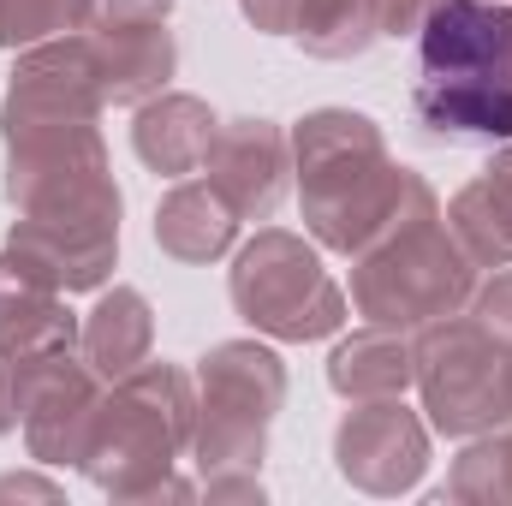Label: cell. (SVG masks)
I'll list each match as a JSON object with an SVG mask.
<instances>
[{
	"mask_svg": "<svg viewBox=\"0 0 512 506\" xmlns=\"http://www.w3.org/2000/svg\"><path fill=\"white\" fill-rule=\"evenodd\" d=\"M352 310L376 328H423L471 304L477 262L441 221V203L423 197L405 209L370 251L352 256Z\"/></svg>",
	"mask_w": 512,
	"mask_h": 506,
	"instance_id": "5",
	"label": "cell"
},
{
	"mask_svg": "<svg viewBox=\"0 0 512 506\" xmlns=\"http://www.w3.org/2000/svg\"><path fill=\"white\" fill-rule=\"evenodd\" d=\"M239 239V215L227 209V197L209 179H179L161 203H155V245L173 262H221Z\"/></svg>",
	"mask_w": 512,
	"mask_h": 506,
	"instance_id": "15",
	"label": "cell"
},
{
	"mask_svg": "<svg viewBox=\"0 0 512 506\" xmlns=\"http://www.w3.org/2000/svg\"><path fill=\"white\" fill-rule=\"evenodd\" d=\"M197 435L191 459L209 501H262L256 465L268 453V423L286 405V364L256 340H221L197 364Z\"/></svg>",
	"mask_w": 512,
	"mask_h": 506,
	"instance_id": "4",
	"label": "cell"
},
{
	"mask_svg": "<svg viewBox=\"0 0 512 506\" xmlns=\"http://www.w3.org/2000/svg\"><path fill=\"white\" fill-rule=\"evenodd\" d=\"M120 209H60V215H18L6 251L18 256L54 292H96L120 256Z\"/></svg>",
	"mask_w": 512,
	"mask_h": 506,
	"instance_id": "9",
	"label": "cell"
},
{
	"mask_svg": "<svg viewBox=\"0 0 512 506\" xmlns=\"http://www.w3.org/2000/svg\"><path fill=\"white\" fill-rule=\"evenodd\" d=\"M286 143H292V173L304 197V227L316 233V245L340 256L370 251L405 209L435 197L423 173L387 155V137L370 114L316 108L298 120Z\"/></svg>",
	"mask_w": 512,
	"mask_h": 506,
	"instance_id": "1",
	"label": "cell"
},
{
	"mask_svg": "<svg viewBox=\"0 0 512 506\" xmlns=\"http://www.w3.org/2000/svg\"><path fill=\"white\" fill-rule=\"evenodd\" d=\"M447 227L477 268H507L512 262V143L453 197Z\"/></svg>",
	"mask_w": 512,
	"mask_h": 506,
	"instance_id": "16",
	"label": "cell"
},
{
	"mask_svg": "<svg viewBox=\"0 0 512 506\" xmlns=\"http://www.w3.org/2000/svg\"><path fill=\"white\" fill-rule=\"evenodd\" d=\"M78 316L66 310V292L42 286L12 251H0V364L18 370L48 352H78Z\"/></svg>",
	"mask_w": 512,
	"mask_h": 506,
	"instance_id": "13",
	"label": "cell"
},
{
	"mask_svg": "<svg viewBox=\"0 0 512 506\" xmlns=\"http://www.w3.org/2000/svg\"><path fill=\"white\" fill-rule=\"evenodd\" d=\"M173 0H90V24H167Z\"/></svg>",
	"mask_w": 512,
	"mask_h": 506,
	"instance_id": "23",
	"label": "cell"
},
{
	"mask_svg": "<svg viewBox=\"0 0 512 506\" xmlns=\"http://www.w3.org/2000/svg\"><path fill=\"white\" fill-rule=\"evenodd\" d=\"M227 292H233V310L268 340L304 346V340L340 334L346 322V292L322 268L316 245L286 227H256V239L233 256Z\"/></svg>",
	"mask_w": 512,
	"mask_h": 506,
	"instance_id": "7",
	"label": "cell"
},
{
	"mask_svg": "<svg viewBox=\"0 0 512 506\" xmlns=\"http://www.w3.org/2000/svg\"><path fill=\"white\" fill-rule=\"evenodd\" d=\"M435 0H382V36H417Z\"/></svg>",
	"mask_w": 512,
	"mask_h": 506,
	"instance_id": "25",
	"label": "cell"
},
{
	"mask_svg": "<svg viewBox=\"0 0 512 506\" xmlns=\"http://www.w3.org/2000/svg\"><path fill=\"white\" fill-rule=\"evenodd\" d=\"M411 120L435 143H512V6L435 0L417 24Z\"/></svg>",
	"mask_w": 512,
	"mask_h": 506,
	"instance_id": "2",
	"label": "cell"
},
{
	"mask_svg": "<svg viewBox=\"0 0 512 506\" xmlns=\"http://www.w3.org/2000/svg\"><path fill=\"white\" fill-rule=\"evenodd\" d=\"M12 376V405L30 441L36 465H78L102 411V376L84 364V352H48L30 358Z\"/></svg>",
	"mask_w": 512,
	"mask_h": 506,
	"instance_id": "8",
	"label": "cell"
},
{
	"mask_svg": "<svg viewBox=\"0 0 512 506\" xmlns=\"http://www.w3.org/2000/svg\"><path fill=\"white\" fill-rule=\"evenodd\" d=\"M18 423V405H12V376H6V364H0V435Z\"/></svg>",
	"mask_w": 512,
	"mask_h": 506,
	"instance_id": "27",
	"label": "cell"
},
{
	"mask_svg": "<svg viewBox=\"0 0 512 506\" xmlns=\"http://www.w3.org/2000/svg\"><path fill=\"white\" fill-rule=\"evenodd\" d=\"M429 429L471 441L512 423V346L495 340L477 316L453 310L441 322H423L417 340V381Z\"/></svg>",
	"mask_w": 512,
	"mask_h": 506,
	"instance_id": "6",
	"label": "cell"
},
{
	"mask_svg": "<svg viewBox=\"0 0 512 506\" xmlns=\"http://www.w3.org/2000/svg\"><path fill=\"white\" fill-rule=\"evenodd\" d=\"M304 6H310V0H239V12L251 18L262 36H292L298 18H304Z\"/></svg>",
	"mask_w": 512,
	"mask_h": 506,
	"instance_id": "24",
	"label": "cell"
},
{
	"mask_svg": "<svg viewBox=\"0 0 512 506\" xmlns=\"http://www.w3.org/2000/svg\"><path fill=\"white\" fill-rule=\"evenodd\" d=\"M149 346H155V316H149V298L137 286L102 292L96 310L78 328V352H84V364L102 381H120L137 364H149Z\"/></svg>",
	"mask_w": 512,
	"mask_h": 506,
	"instance_id": "17",
	"label": "cell"
},
{
	"mask_svg": "<svg viewBox=\"0 0 512 506\" xmlns=\"http://www.w3.org/2000/svg\"><path fill=\"white\" fill-rule=\"evenodd\" d=\"M209 185L227 197V209L239 221H268L286 197V173H292V143L274 120H227L209 143L203 161Z\"/></svg>",
	"mask_w": 512,
	"mask_h": 506,
	"instance_id": "11",
	"label": "cell"
},
{
	"mask_svg": "<svg viewBox=\"0 0 512 506\" xmlns=\"http://www.w3.org/2000/svg\"><path fill=\"white\" fill-rule=\"evenodd\" d=\"M191 435H197V381L179 364H137L131 376L114 381V393H102L78 471L114 501L197 495L191 483L173 477V465L191 453Z\"/></svg>",
	"mask_w": 512,
	"mask_h": 506,
	"instance_id": "3",
	"label": "cell"
},
{
	"mask_svg": "<svg viewBox=\"0 0 512 506\" xmlns=\"http://www.w3.org/2000/svg\"><path fill=\"white\" fill-rule=\"evenodd\" d=\"M215 131H221V120H215L209 102L179 96V90H161V96H149V102L137 108V120H131V149H137V161H143L149 173L185 179V173H203Z\"/></svg>",
	"mask_w": 512,
	"mask_h": 506,
	"instance_id": "14",
	"label": "cell"
},
{
	"mask_svg": "<svg viewBox=\"0 0 512 506\" xmlns=\"http://www.w3.org/2000/svg\"><path fill=\"white\" fill-rule=\"evenodd\" d=\"M292 36L310 60H358L382 36V0H310Z\"/></svg>",
	"mask_w": 512,
	"mask_h": 506,
	"instance_id": "19",
	"label": "cell"
},
{
	"mask_svg": "<svg viewBox=\"0 0 512 506\" xmlns=\"http://www.w3.org/2000/svg\"><path fill=\"white\" fill-rule=\"evenodd\" d=\"M84 54L96 72V90L108 108H143L149 96L167 90L179 48L167 24H84Z\"/></svg>",
	"mask_w": 512,
	"mask_h": 506,
	"instance_id": "12",
	"label": "cell"
},
{
	"mask_svg": "<svg viewBox=\"0 0 512 506\" xmlns=\"http://www.w3.org/2000/svg\"><path fill=\"white\" fill-rule=\"evenodd\" d=\"M334 465L364 495H405L429 471V423L399 399H352L334 429Z\"/></svg>",
	"mask_w": 512,
	"mask_h": 506,
	"instance_id": "10",
	"label": "cell"
},
{
	"mask_svg": "<svg viewBox=\"0 0 512 506\" xmlns=\"http://www.w3.org/2000/svg\"><path fill=\"white\" fill-rule=\"evenodd\" d=\"M507 6H512V0H507Z\"/></svg>",
	"mask_w": 512,
	"mask_h": 506,
	"instance_id": "28",
	"label": "cell"
},
{
	"mask_svg": "<svg viewBox=\"0 0 512 506\" xmlns=\"http://www.w3.org/2000/svg\"><path fill=\"white\" fill-rule=\"evenodd\" d=\"M453 501H512V423L471 435V447L459 453L453 477H447Z\"/></svg>",
	"mask_w": 512,
	"mask_h": 506,
	"instance_id": "20",
	"label": "cell"
},
{
	"mask_svg": "<svg viewBox=\"0 0 512 506\" xmlns=\"http://www.w3.org/2000/svg\"><path fill=\"white\" fill-rule=\"evenodd\" d=\"M90 24V0H0V48H36Z\"/></svg>",
	"mask_w": 512,
	"mask_h": 506,
	"instance_id": "21",
	"label": "cell"
},
{
	"mask_svg": "<svg viewBox=\"0 0 512 506\" xmlns=\"http://www.w3.org/2000/svg\"><path fill=\"white\" fill-rule=\"evenodd\" d=\"M0 501H60V483H48V477H0Z\"/></svg>",
	"mask_w": 512,
	"mask_h": 506,
	"instance_id": "26",
	"label": "cell"
},
{
	"mask_svg": "<svg viewBox=\"0 0 512 506\" xmlns=\"http://www.w3.org/2000/svg\"><path fill=\"white\" fill-rule=\"evenodd\" d=\"M495 340H507L512 346V262L507 268H495L489 280H477V292H471V304H465Z\"/></svg>",
	"mask_w": 512,
	"mask_h": 506,
	"instance_id": "22",
	"label": "cell"
},
{
	"mask_svg": "<svg viewBox=\"0 0 512 506\" xmlns=\"http://www.w3.org/2000/svg\"><path fill=\"white\" fill-rule=\"evenodd\" d=\"M417 381V346L405 340V328H364L352 340L334 346L328 358V387L340 399H405V387Z\"/></svg>",
	"mask_w": 512,
	"mask_h": 506,
	"instance_id": "18",
	"label": "cell"
}]
</instances>
